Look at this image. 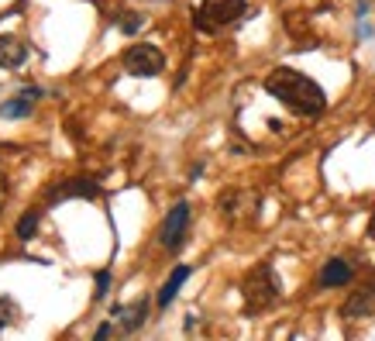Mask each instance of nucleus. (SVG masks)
<instances>
[{
    "label": "nucleus",
    "mask_w": 375,
    "mask_h": 341,
    "mask_svg": "<svg viewBox=\"0 0 375 341\" xmlns=\"http://www.w3.org/2000/svg\"><path fill=\"white\" fill-rule=\"evenodd\" d=\"M265 90L269 97H276L279 103H286L293 114L299 118H320L327 111V97L320 90V83H314L307 73L289 69V66H279L265 76Z\"/></svg>",
    "instance_id": "obj_1"
},
{
    "label": "nucleus",
    "mask_w": 375,
    "mask_h": 341,
    "mask_svg": "<svg viewBox=\"0 0 375 341\" xmlns=\"http://www.w3.org/2000/svg\"><path fill=\"white\" fill-rule=\"evenodd\" d=\"M279 280H276V269L269 262H258L255 269L245 276L241 283V297H245V310L248 314H258V310H269L272 303L279 300Z\"/></svg>",
    "instance_id": "obj_2"
},
{
    "label": "nucleus",
    "mask_w": 375,
    "mask_h": 341,
    "mask_svg": "<svg viewBox=\"0 0 375 341\" xmlns=\"http://www.w3.org/2000/svg\"><path fill=\"white\" fill-rule=\"evenodd\" d=\"M245 14V0H200L193 24L197 31H220Z\"/></svg>",
    "instance_id": "obj_3"
},
{
    "label": "nucleus",
    "mask_w": 375,
    "mask_h": 341,
    "mask_svg": "<svg viewBox=\"0 0 375 341\" xmlns=\"http://www.w3.org/2000/svg\"><path fill=\"white\" fill-rule=\"evenodd\" d=\"M120 66H124L131 76H145V80H148V76H158V73L165 69V56H162V49H155V45L138 41V45L124 49Z\"/></svg>",
    "instance_id": "obj_4"
},
{
    "label": "nucleus",
    "mask_w": 375,
    "mask_h": 341,
    "mask_svg": "<svg viewBox=\"0 0 375 341\" xmlns=\"http://www.w3.org/2000/svg\"><path fill=\"white\" fill-rule=\"evenodd\" d=\"M186 228H190V203L179 200L169 214H165V221H162V231H158V241L165 245V248H173L176 252L183 238H186Z\"/></svg>",
    "instance_id": "obj_5"
},
{
    "label": "nucleus",
    "mask_w": 375,
    "mask_h": 341,
    "mask_svg": "<svg viewBox=\"0 0 375 341\" xmlns=\"http://www.w3.org/2000/svg\"><path fill=\"white\" fill-rule=\"evenodd\" d=\"M93 200V197H100V183L90 180V176H73V180H62L59 186H52L48 190V200Z\"/></svg>",
    "instance_id": "obj_6"
},
{
    "label": "nucleus",
    "mask_w": 375,
    "mask_h": 341,
    "mask_svg": "<svg viewBox=\"0 0 375 341\" xmlns=\"http://www.w3.org/2000/svg\"><path fill=\"white\" fill-rule=\"evenodd\" d=\"M372 310H375V283H365V286H358L355 293L344 300L341 317H348V321H361V317H369Z\"/></svg>",
    "instance_id": "obj_7"
},
{
    "label": "nucleus",
    "mask_w": 375,
    "mask_h": 341,
    "mask_svg": "<svg viewBox=\"0 0 375 341\" xmlns=\"http://www.w3.org/2000/svg\"><path fill=\"white\" fill-rule=\"evenodd\" d=\"M351 280H355V269H351L348 262L327 259L324 269H320V276H317V286H320V290H337V286H348Z\"/></svg>",
    "instance_id": "obj_8"
},
{
    "label": "nucleus",
    "mask_w": 375,
    "mask_h": 341,
    "mask_svg": "<svg viewBox=\"0 0 375 341\" xmlns=\"http://www.w3.org/2000/svg\"><path fill=\"white\" fill-rule=\"evenodd\" d=\"M114 317H118L120 324V331H138L141 324H145V317H148V300L141 297V300L135 303H120V307H114Z\"/></svg>",
    "instance_id": "obj_9"
},
{
    "label": "nucleus",
    "mask_w": 375,
    "mask_h": 341,
    "mask_svg": "<svg viewBox=\"0 0 375 341\" xmlns=\"http://www.w3.org/2000/svg\"><path fill=\"white\" fill-rule=\"evenodd\" d=\"M28 59V45L18 35H0V66L4 69H18Z\"/></svg>",
    "instance_id": "obj_10"
},
{
    "label": "nucleus",
    "mask_w": 375,
    "mask_h": 341,
    "mask_svg": "<svg viewBox=\"0 0 375 341\" xmlns=\"http://www.w3.org/2000/svg\"><path fill=\"white\" fill-rule=\"evenodd\" d=\"M255 203H258L255 193H224V197H220V214L237 221L241 210H255Z\"/></svg>",
    "instance_id": "obj_11"
},
{
    "label": "nucleus",
    "mask_w": 375,
    "mask_h": 341,
    "mask_svg": "<svg viewBox=\"0 0 375 341\" xmlns=\"http://www.w3.org/2000/svg\"><path fill=\"white\" fill-rule=\"evenodd\" d=\"M190 273H193L190 265H176V269H173V276H169V280L162 283V290H158V307H162V310H165L169 303L176 300L179 286H183V283L190 280Z\"/></svg>",
    "instance_id": "obj_12"
},
{
    "label": "nucleus",
    "mask_w": 375,
    "mask_h": 341,
    "mask_svg": "<svg viewBox=\"0 0 375 341\" xmlns=\"http://www.w3.org/2000/svg\"><path fill=\"white\" fill-rule=\"evenodd\" d=\"M31 107H35V101H28V97H14V101H4L0 103V118H28L31 114Z\"/></svg>",
    "instance_id": "obj_13"
},
{
    "label": "nucleus",
    "mask_w": 375,
    "mask_h": 341,
    "mask_svg": "<svg viewBox=\"0 0 375 341\" xmlns=\"http://www.w3.org/2000/svg\"><path fill=\"white\" fill-rule=\"evenodd\" d=\"M38 218H41L38 210H24V214H21V221H18V238L21 241H28L35 231H38Z\"/></svg>",
    "instance_id": "obj_14"
},
{
    "label": "nucleus",
    "mask_w": 375,
    "mask_h": 341,
    "mask_svg": "<svg viewBox=\"0 0 375 341\" xmlns=\"http://www.w3.org/2000/svg\"><path fill=\"white\" fill-rule=\"evenodd\" d=\"M21 321V307L11 297H0V327H7V324H18Z\"/></svg>",
    "instance_id": "obj_15"
},
{
    "label": "nucleus",
    "mask_w": 375,
    "mask_h": 341,
    "mask_svg": "<svg viewBox=\"0 0 375 341\" xmlns=\"http://www.w3.org/2000/svg\"><path fill=\"white\" fill-rule=\"evenodd\" d=\"M118 24H120V31H124V35H135V31H141L145 18H141V14H135V11H128V14H124Z\"/></svg>",
    "instance_id": "obj_16"
},
{
    "label": "nucleus",
    "mask_w": 375,
    "mask_h": 341,
    "mask_svg": "<svg viewBox=\"0 0 375 341\" xmlns=\"http://www.w3.org/2000/svg\"><path fill=\"white\" fill-rule=\"evenodd\" d=\"M107 293H111V269H100V273H97V293H93V297L103 300Z\"/></svg>",
    "instance_id": "obj_17"
},
{
    "label": "nucleus",
    "mask_w": 375,
    "mask_h": 341,
    "mask_svg": "<svg viewBox=\"0 0 375 341\" xmlns=\"http://www.w3.org/2000/svg\"><path fill=\"white\" fill-rule=\"evenodd\" d=\"M111 335H114V327H111V324H100V327H97V335H93V338H111Z\"/></svg>",
    "instance_id": "obj_18"
},
{
    "label": "nucleus",
    "mask_w": 375,
    "mask_h": 341,
    "mask_svg": "<svg viewBox=\"0 0 375 341\" xmlns=\"http://www.w3.org/2000/svg\"><path fill=\"white\" fill-rule=\"evenodd\" d=\"M369 238L375 241V214H372V221H369Z\"/></svg>",
    "instance_id": "obj_19"
}]
</instances>
